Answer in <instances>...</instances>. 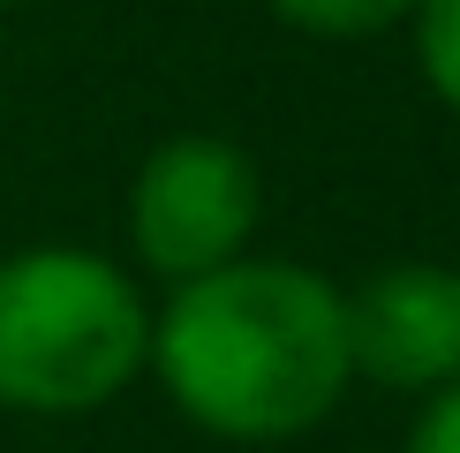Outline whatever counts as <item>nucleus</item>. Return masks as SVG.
Wrapping results in <instances>:
<instances>
[{
  "instance_id": "2",
  "label": "nucleus",
  "mask_w": 460,
  "mask_h": 453,
  "mask_svg": "<svg viewBox=\"0 0 460 453\" xmlns=\"http://www.w3.org/2000/svg\"><path fill=\"white\" fill-rule=\"evenodd\" d=\"M151 295L128 264L75 242L0 257V415L75 423L144 378Z\"/></svg>"
},
{
  "instance_id": "5",
  "label": "nucleus",
  "mask_w": 460,
  "mask_h": 453,
  "mask_svg": "<svg viewBox=\"0 0 460 453\" xmlns=\"http://www.w3.org/2000/svg\"><path fill=\"white\" fill-rule=\"evenodd\" d=\"M287 31L324 38V46H362V38H385L400 23H415L423 0H264Z\"/></svg>"
},
{
  "instance_id": "1",
  "label": "nucleus",
  "mask_w": 460,
  "mask_h": 453,
  "mask_svg": "<svg viewBox=\"0 0 460 453\" xmlns=\"http://www.w3.org/2000/svg\"><path fill=\"white\" fill-rule=\"evenodd\" d=\"M144 378L174 401L181 423L226 446H287L348 401V295L302 257L242 250L197 272L151 310Z\"/></svg>"
},
{
  "instance_id": "4",
  "label": "nucleus",
  "mask_w": 460,
  "mask_h": 453,
  "mask_svg": "<svg viewBox=\"0 0 460 453\" xmlns=\"http://www.w3.org/2000/svg\"><path fill=\"white\" fill-rule=\"evenodd\" d=\"M348 295V355L355 378L423 401L446 378H460V264L393 257L362 272Z\"/></svg>"
},
{
  "instance_id": "3",
  "label": "nucleus",
  "mask_w": 460,
  "mask_h": 453,
  "mask_svg": "<svg viewBox=\"0 0 460 453\" xmlns=\"http://www.w3.org/2000/svg\"><path fill=\"white\" fill-rule=\"evenodd\" d=\"M257 219H264V174L249 144L219 137V129L159 137L128 182V250H137V272L159 288L234 264L257 242Z\"/></svg>"
},
{
  "instance_id": "6",
  "label": "nucleus",
  "mask_w": 460,
  "mask_h": 453,
  "mask_svg": "<svg viewBox=\"0 0 460 453\" xmlns=\"http://www.w3.org/2000/svg\"><path fill=\"white\" fill-rule=\"evenodd\" d=\"M408 31H415V68H423L430 99L460 121V0H423Z\"/></svg>"
},
{
  "instance_id": "8",
  "label": "nucleus",
  "mask_w": 460,
  "mask_h": 453,
  "mask_svg": "<svg viewBox=\"0 0 460 453\" xmlns=\"http://www.w3.org/2000/svg\"><path fill=\"white\" fill-rule=\"evenodd\" d=\"M0 8H38V0H0Z\"/></svg>"
},
{
  "instance_id": "7",
  "label": "nucleus",
  "mask_w": 460,
  "mask_h": 453,
  "mask_svg": "<svg viewBox=\"0 0 460 453\" xmlns=\"http://www.w3.org/2000/svg\"><path fill=\"white\" fill-rule=\"evenodd\" d=\"M400 453H460V378H446L438 393L415 401V423L400 439Z\"/></svg>"
}]
</instances>
